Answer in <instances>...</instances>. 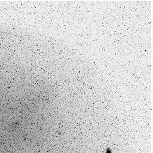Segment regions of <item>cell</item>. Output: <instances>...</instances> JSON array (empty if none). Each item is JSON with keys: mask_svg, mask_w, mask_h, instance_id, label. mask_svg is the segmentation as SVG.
<instances>
[{"mask_svg": "<svg viewBox=\"0 0 153 153\" xmlns=\"http://www.w3.org/2000/svg\"><path fill=\"white\" fill-rule=\"evenodd\" d=\"M106 153H112L111 149L110 148H108L106 149Z\"/></svg>", "mask_w": 153, "mask_h": 153, "instance_id": "6da1fadb", "label": "cell"}]
</instances>
